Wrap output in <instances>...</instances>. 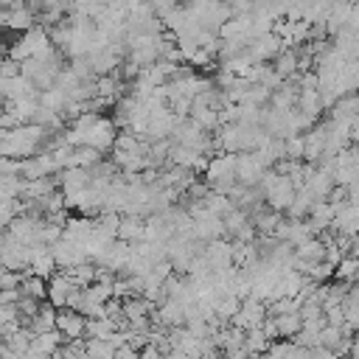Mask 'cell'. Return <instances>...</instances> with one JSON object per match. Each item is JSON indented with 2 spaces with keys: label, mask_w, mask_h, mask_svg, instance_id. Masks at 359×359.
Returning <instances> with one entry per match:
<instances>
[{
  "label": "cell",
  "mask_w": 359,
  "mask_h": 359,
  "mask_svg": "<svg viewBox=\"0 0 359 359\" xmlns=\"http://www.w3.org/2000/svg\"><path fill=\"white\" fill-rule=\"evenodd\" d=\"M264 174H266V165L258 160L255 151H241V154H238L236 177H238L241 185H247V188H258V182H261Z\"/></svg>",
  "instance_id": "cell-3"
},
{
  "label": "cell",
  "mask_w": 359,
  "mask_h": 359,
  "mask_svg": "<svg viewBox=\"0 0 359 359\" xmlns=\"http://www.w3.org/2000/svg\"><path fill=\"white\" fill-rule=\"evenodd\" d=\"M297 109H300V112L314 123V121L320 118V112L325 109L320 90H300V95H297Z\"/></svg>",
  "instance_id": "cell-9"
},
{
  "label": "cell",
  "mask_w": 359,
  "mask_h": 359,
  "mask_svg": "<svg viewBox=\"0 0 359 359\" xmlns=\"http://www.w3.org/2000/svg\"><path fill=\"white\" fill-rule=\"evenodd\" d=\"M247 224H250V213H247L244 208H238V205L224 216V230H227L230 236H238Z\"/></svg>",
  "instance_id": "cell-17"
},
{
  "label": "cell",
  "mask_w": 359,
  "mask_h": 359,
  "mask_svg": "<svg viewBox=\"0 0 359 359\" xmlns=\"http://www.w3.org/2000/svg\"><path fill=\"white\" fill-rule=\"evenodd\" d=\"M87 317L81 314V311H76V309H59V314H56V331L62 334V339H67V342H76V339H81L84 334H87Z\"/></svg>",
  "instance_id": "cell-1"
},
{
  "label": "cell",
  "mask_w": 359,
  "mask_h": 359,
  "mask_svg": "<svg viewBox=\"0 0 359 359\" xmlns=\"http://www.w3.org/2000/svg\"><path fill=\"white\" fill-rule=\"evenodd\" d=\"M115 140H118V123L109 121V118H98V123L87 132V146L98 149V151H107V149H115Z\"/></svg>",
  "instance_id": "cell-5"
},
{
  "label": "cell",
  "mask_w": 359,
  "mask_h": 359,
  "mask_svg": "<svg viewBox=\"0 0 359 359\" xmlns=\"http://www.w3.org/2000/svg\"><path fill=\"white\" fill-rule=\"evenodd\" d=\"M20 292H22L25 297H34V300H42V303H45V297H48V280L39 278V275H34V272H28V275L22 278Z\"/></svg>",
  "instance_id": "cell-15"
},
{
  "label": "cell",
  "mask_w": 359,
  "mask_h": 359,
  "mask_svg": "<svg viewBox=\"0 0 359 359\" xmlns=\"http://www.w3.org/2000/svg\"><path fill=\"white\" fill-rule=\"evenodd\" d=\"M191 121L199 123L205 132H208V129H216V126L222 123V121H219V109H213V107H208V104H202V101H196V98H194Z\"/></svg>",
  "instance_id": "cell-12"
},
{
  "label": "cell",
  "mask_w": 359,
  "mask_h": 359,
  "mask_svg": "<svg viewBox=\"0 0 359 359\" xmlns=\"http://www.w3.org/2000/svg\"><path fill=\"white\" fill-rule=\"evenodd\" d=\"M280 50H283V39H280L278 34H264V36L252 39V45H250V56H252L255 65H269V62H275V59L280 56Z\"/></svg>",
  "instance_id": "cell-4"
},
{
  "label": "cell",
  "mask_w": 359,
  "mask_h": 359,
  "mask_svg": "<svg viewBox=\"0 0 359 359\" xmlns=\"http://www.w3.org/2000/svg\"><path fill=\"white\" fill-rule=\"evenodd\" d=\"M143 236H146V222H143V216H123V219H121V227H118V238H121V241L135 244V241H143Z\"/></svg>",
  "instance_id": "cell-11"
},
{
  "label": "cell",
  "mask_w": 359,
  "mask_h": 359,
  "mask_svg": "<svg viewBox=\"0 0 359 359\" xmlns=\"http://www.w3.org/2000/svg\"><path fill=\"white\" fill-rule=\"evenodd\" d=\"M275 323H278V334H280V337H297V334L303 331V317H300V311L278 314Z\"/></svg>",
  "instance_id": "cell-16"
},
{
  "label": "cell",
  "mask_w": 359,
  "mask_h": 359,
  "mask_svg": "<svg viewBox=\"0 0 359 359\" xmlns=\"http://www.w3.org/2000/svg\"><path fill=\"white\" fill-rule=\"evenodd\" d=\"M56 314H59V311H56V306H50V303L45 306V303H42L39 314H36V317H31L25 328H31V331H34V337L48 334V331H56Z\"/></svg>",
  "instance_id": "cell-10"
},
{
  "label": "cell",
  "mask_w": 359,
  "mask_h": 359,
  "mask_svg": "<svg viewBox=\"0 0 359 359\" xmlns=\"http://www.w3.org/2000/svg\"><path fill=\"white\" fill-rule=\"evenodd\" d=\"M294 255H297L300 261L320 264V261H325V241H320V238H309V241H303V244L294 247Z\"/></svg>",
  "instance_id": "cell-13"
},
{
  "label": "cell",
  "mask_w": 359,
  "mask_h": 359,
  "mask_svg": "<svg viewBox=\"0 0 359 359\" xmlns=\"http://www.w3.org/2000/svg\"><path fill=\"white\" fill-rule=\"evenodd\" d=\"M3 25L6 28H11V31H20V34H25V31H31L34 25H39V20H36V11H31L28 6H20V8H3Z\"/></svg>",
  "instance_id": "cell-7"
},
{
  "label": "cell",
  "mask_w": 359,
  "mask_h": 359,
  "mask_svg": "<svg viewBox=\"0 0 359 359\" xmlns=\"http://www.w3.org/2000/svg\"><path fill=\"white\" fill-rule=\"evenodd\" d=\"M252 3H258V0H252Z\"/></svg>",
  "instance_id": "cell-20"
},
{
  "label": "cell",
  "mask_w": 359,
  "mask_h": 359,
  "mask_svg": "<svg viewBox=\"0 0 359 359\" xmlns=\"http://www.w3.org/2000/svg\"><path fill=\"white\" fill-rule=\"evenodd\" d=\"M269 309L264 306V300H255V297H247L238 309V314L233 317V325L241 328V331H250V328H261L264 320H266Z\"/></svg>",
  "instance_id": "cell-2"
},
{
  "label": "cell",
  "mask_w": 359,
  "mask_h": 359,
  "mask_svg": "<svg viewBox=\"0 0 359 359\" xmlns=\"http://www.w3.org/2000/svg\"><path fill=\"white\" fill-rule=\"evenodd\" d=\"M87 356L90 359H115L118 348L107 339H87Z\"/></svg>",
  "instance_id": "cell-18"
},
{
  "label": "cell",
  "mask_w": 359,
  "mask_h": 359,
  "mask_svg": "<svg viewBox=\"0 0 359 359\" xmlns=\"http://www.w3.org/2000/svg\"><path fill=\"white\" fill-rule=\"evenodd\" d=\"M303 140H306V157L303 160H309V163H320L323 157H325V140H328V123H317V126H311L306 135H303Z\"/></svg>",
  "instance_id": "cell-6"
},
{
  "label": "cell",
  "mask_w": 359,
  "mask_h": 359,
  "mask_svg": "<svg viewBox=\"0 0 359 359\" xmlns=\"http://www.w3.org/2000/svg\"><path fill=\"white\" fill-rule=\"evenodd\" d=\"M294 196H297L294 182H292L289 177H280V180H278V185L269 191L266 202H269V208H272V210H278V213H280V210H289V208H292Z\"/></svg>",
  "instance_id": "cell-8"
},
{
  "label": "cell",
  "mask_w": 359,
  "mask_h": 359,
  "mask_svg": "<svg viewBox=\"0 0 359 359\" xmlns=\"http://www.w3.org/2000/svg\"><path fill=\"white\" fill-rule=\"evenodd\" d=\"M115 331H118V323L112 317H90V323H87L90 339H107L109 342L115 337Z\"/></svg>",
  "instance_id": "cell-14"
},
{
  "label": "cell",
  "mask_w": 359,
  "mask_h": 359,
  "mask_svg": "<svg viewBox=\"0 0 359 359\" xmlns=\"http://www.w3.org/2000/svg\"><path fill=\"white\" fill-rule=\"evenodd\" d=\"M306 157V140H303V135H292V137H286V160H303Z\"/></svg>",
  "instance_id": "cell-19"
}]
</instances>
